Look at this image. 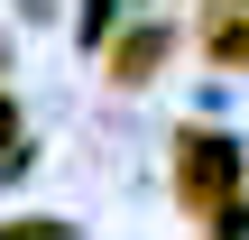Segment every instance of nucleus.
<instances>
[{
	"instance_id": "1",
	"label": "nucleus",
	"mask_w": 249,
	"mask_h": 240,
	"mask_svg": "<svg viewBox=\"0 0 249 240\" xmlns=\"http://www.w3.org/2000/svg\"><path fill=\"white\" fill-rule=\"evenodd\" d=\"M176 194L213 222V240H240V148L231 139H213V129H185L176 139Z\"/></svg>"
},
{
	"instance_id": "2",
	"label": "nucleus",
	"mask_w": 249,
	"mask_h": 240,
	"mask_svg": "<svg viewBox=\"0 0 249 240\" xmlns=\"http://www.w3.org/2000/svg\"><path fill=\"white\" fill-rule=\"evenodd\" d=\"M203 46H213V65H231V74H240V65H249V0H222V9H213Z\"/></svg>"
},
{
	"instance_id": "3",
	"label": "nucleus",
	"mask_w": 249,
	"mask_h": 240,
	"mask_svg": "<svg viewBox=\"0 0 249 240\" xmlns=\"http://www.w3.org/2000/svg\"><path fill=\"white\" fill-rule=\"evenodd\" d=\"M157 65H166V28H139V37L111 55V74H120V83H148Z\"/></svg>"
},
{
	"instance_id": "4",
	"label": "nucleus",
	"mask_w": 249,
	"mask_h": 240,
	"mask_svg": "<svg viewBox=\"0 0 249 240\" xmlns=\"http://www.w3.org/2000/svg\"><path fill=\"white\" fill-rule=\"evenodd\" d=\"M9 139H18V111H9V92H0V157H9Z\"/></svg>"
},
{
	"instance_id": "5",
	"label": "nucleus",
	"mask_w": 249,
	"mask_h": 240,
	"mask_svg": "<svg viewBox=\"0 0 249 240\" xmlns=\"http://www.w3.org/2000/svg\"><path fill=\"white\" fill-rule=\"evenodd\" d=\"M0 240H65V231H46V222H18V231H0Z\"/></svg>"
}]
</instances>
